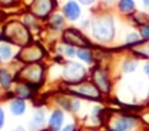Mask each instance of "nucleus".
<instances>
[{"instance_id":"f257e3e1","label":"nucleus","mask_w":149,"mask_h":131,"mask_svg":"<svg viewBox=\"0 0 149 131\" xmlns=\"http://www.w3.org/2000/svg\"><path fill=\"white\" fill-rule=\"evenodd\" d=\"M93 34L100 41H108L113 36V21L111 17L99 19L94 23Z\"/></svg>"},{"instance_id":"f03ea898","label":"nucleus","mask_w":149,"mask_h":131,"mask_svg":"<svg viewBox=\"0 0 149 131\" xmlns=\"http://www.w3.org/2000/svg\"><path fill=\"white\" fill-rule=\"evenodd\" d=\"M7 36L9 37V40H12L13 43L17 44H25L29 40L28 33H26L25 28L23 25H20L19 23H12L7 27L6 31Z\"/></svg>"},{"instance_id":"7ed1b4c3","label":"nucleus","mask_w":149,"mask_h":131,"mask_svg":"<svg viewBox=\"0 0 149 131\" xmlns=\"http://www.w3.org/2000/svg\"><path fill=\"white\" fill-rule=\"evenodd\" d=\"M65 78L68 81H74V82H78L82 78L86 76V70L82 65L79 64H74V62H69L65 68Z\"/></svg>"},{"instance_id":"20e7f679","label":"nucleus","mask_w":149,"mask_h":131,"mask_svg":"<svg viewBox=\"0 0 149 131\" xmlns=\"http://www.w3.org/2000/svg\"><path fill=\"white\" fill-rule=\"evenodd\" d=\"M136 123H137V120L135 118L124 115V117H119L112 123L110 130L111 131H132V130H135Z\"/></svg>"},{"instance_id":"39448f33","label":"nucleus","mask_w":149,"mask_h":131,"mask_svg":"<svg viewBox=\"0 0 149 131\" xmlns=\"http://www.w3.org/2000/svg\"><path fill=\"white\" fill-rule=\"evenodd\" d=\"M63 39H65L66 43L71 44V45H77V46H84L87 45V40L83 39L81 36V33H78L74 29H68V31L63 33Z\"/></svg>"},{"instance_id":"423d86ee","label":"nucleus","mask_w":149,"mask_h":131,"mask_svg":"<svg viewBox=\"0 0 149 131\" xmlns=\"http://www.w3.org/2000/svg\"><path fill=\"white\" fill-rule=\"evenodd\" d=\"M74 91L79 93L81 95H84L87 98H99V91L91 83H82L81 86H77L74 88Z\"/></svg>"},{"instance_id":"0eeeda50","label":"nucleus","mask_w":149,"mask_h":131,"mask_svg":"<svg viewBox=\"0 0 149 131\" xmlns=\"http://www.w3.org/2000/svg\"><path fill=\"white\" fill-rule=\"evenodd\" d=\"M94 81H95L96 86H98L102 91L110 90V82H108L107 76H106V73H104L103 70H100V69L94 70Z\"/></svg>"},{"instance_id":"6e6552de","label":"nucleus","mask_w":149,"mask_h":131,"mask_svg":"<svg viewBox=\"0 0 149 131\" xmlns=\"http://www.w3.org/2000/svg\"><path fill=\"white\" fill-rule=\"evenodd\" d=\"M24 77L28 78L31 82H40L42 78V68L38 65L31 66V68H26L24 70Z\"/></svg>"},{"instance_id":"1a4fd4ad","label":"nucleus","mask_w":149,"mask_h":131,"mask_svg":"<svg viewBox=\"0 0 149 131\" xmlns=\"http://www.w3.org/2000/svg\"><path fill=\"white\" fill-rule=\"evenodd\" d=\"M63 12H65L66 17L70 19V20H77L81 15V9H79V6L74 1H69L65 7H63Z\"/></svg>"},{"instance_id":"9d476101","label":"nucleus","mask_w":149,"mask_h":131,"mask_svg":"<svg viewBox=\"0 0 149 131\" xmlns=\"http://www.w3.org/2000/svg\"><path fill=\"white\" fill-rule=\"evenodd\" d=\"M62 122H63V113L59 110L53 111L50 119H49V126H50L52 131H59L62 126Z\"/></svg>"},{"instance_id":"9b49d317","label":"nucleus","mask_w":149,"mask_h":131,"mask_svg":"<svg viewBox=\"0 0 149 131\" xmlns=\"http://www.w3.org/2000/svg\"><path fill=\"white\" fill-rule=\"evenodd\" d=\"M44 120H45V114H44V111L42 110L36 111V114L33 115L31 123H29L31 131H36V130H38V128H41V126L44 125Z\"/></svg>"},{"instance_id":"f8f14e48","label":"nucleus","mask_w":149,"mask_h":131,"mask_svg":"<svg viewBox=\"0 0 149 131\" xmlns=\"http://www.w3.org/2000/svg\"><path fill=\"white\" fill-rule=\"evenodd\" d=\"M25 102H24L21 98L20 99H13L11 102V105H9V110H11V113L13 115H21L25 111Z\"/></svg>"},{"instance_id":"ddd939ff","label":"nucleus","mask_w":149,"mask_h":131,"mask_svg":"<svg viewBox=\"0 0 149 131\" xmlns=\"http://www.w3.org/2000/svg\"><path fill=\"white\" fill-rule=\"evenodd\" d=\"M12 82V77L9 71L7 69H0V86L4 89H8L11 86Z\"/></svg>"},{"instance_id":"4468645a","label":"nucleus","mask_w":149,"mask_h":131,"mask_svg":"<svg viewBox=\"0 0 149 131\" xmlns=\"http://www.w3.org/2000/svg\"><path fill=\"white\" fill-rule=\"evenodd\" d=\"M16 94L19 95L21 99H23V98H26V97H31V86L26 85V83L19 85L16 89Z\"/></svg>"},{"instance_id":"2eb2a0df","label":"nucleus","mask_w":149,"mask_h":131,"mask_svg":"<svg viewBox=\"0 0 149 131\" xmlns=\"http://www.w3.org/2000/svg\"><path fill=\"white\" fill-rule=\"evenodd\" d=\"M0 56L3 60H9L12 57V48L8 44H0Z\"/></svg>"},{"instance_id":"dca6fc26","label":"nucleus","mask_w":149,"mask_h":131,"mask_svg":"<svg viewBox=\"0 0 149 131\" xmlns=\"http://www.w3.org/2000/svg\"><path fill=\"white\" fill-rule=\"evenodd\" d=\"M119 8L123 12H131L135 8V3L132 0H120V4H119Z\"/></svg>"},{"instance_id":"f3484780","label":"nucleus","mask_w":149,"mask_h":131,"mask_svg":"<svg viewBox=\"0 0 149 131\" xmlns=\"http://www.w3.org/2000/svg\"><path fill=\"white\" fill-rule=\"evenodd\" d=\"M77 54H78V57L81 58V60H83L84 62H91V61H93V54H91V52L88 50V49H81Z\"/></svg>"},{"instance_id":"a211bd4d","label":"nucleus","mask_w":149,"mask_h":131,"mask_svg":"<svg viewBox=\"0 0 149 131\" xmlns=\"http://www.w3.org/2000/svg\"><path fill=\"white\" fill-rule=\"evenodd\" d=\"M62 24H63V19H62L59 15H56V16L53 17V20H52V25L56 29H59L62 27Z\"/></svg>"},{"instance_id":"6ab92c4d","label":"nucleus","mask_w":149,"mask_h":131,"mask_svg":"<svg viewBox=\"0 0 149 131\" xmlns=\"http://www.w3.org/2000/svg\"><path fill=\"white\" fill-rule=\"evenodd\" d=\"M136 68V62H133V61H128V62H125V65H124V70L125 71H133Z\"/></svg>"},{"instance_id":"aec40b11","label":"nucleus","mask_w":149,"mask_h":131,"mask_svg":"<svg viewBox=\"0 0 149 131\" xmlns=\"http://www.w3.org/2000/svg\"><path fill=\"white\" fill-rule=\"evenodd\" d=\"M135 43H139V36L136 33H131L127 37V44H135Z\"/></svg>"},{"instance_id":"412c9836","label":"nucleus","mask_w":149,"mask_h":131,"mask_svg":"<svg viewBox=\"0 0 149 131\" xmlns=\"http://www.w3.org/2000/svg\"><path fill=\"white\" fill-rule=\"evenodd\" d=\"M141 36L145 39V40H149V25H144L141 28Z\"/></svg>"},{"instance_id":"4be33fe9","label":"nucleus","mask_w":149,"mask_h":131,"mask_svg":"<svg viewBox=\"0 0 149 131\" xmlns=\"http://www.w3.org/2000/svg\"><path fill=\"white\" fill-rule=\"evenodd\" d=\"M4 119H6V115H4V110L0 107V128L4 126Z\"/></svg>"},{"instance_id":"5701e85b","label":"nucleus","mask_w":149,"mask_h":131,"mask_svg":"<svg viewBox=\"0 0 149 131\" xmlns=\"http://www.w3.org/2000/svg\"><path fill=\"white\" fill-rule=\"evenodd\" d=\"M65 53L68 54V56H74V54H75V50H74L73 46H68V48H65Z\"/></svg>"},{"instance_id":"b1692460","label":"nucleus","mask_w":149,"mask_h":131,"mask_svg":"<svg viewBox=\"0 0 149 131\" xmlns=\"http://www.w3.org/2000/svg\"><path fill=\"white\" fill-rule=\"evenodd\" d=\"M62 131H75V126L69 125V126H66V127H63V130Z\"/></svg>"},{"instance_id":"393cba45","label":"nucleus","mask_w":149,"mask_h":131,"mask_svg":"<svg viewBox=\"0 0 149 131\" xmlns=\"http://www.w3.org/2000/svg\"><path fill=\"white\" fill-rule=\"evenodd\" d=\"M81 3H83V4H90V3H93L94 0H79Z\"/></svg>"},{"instance_id":"a878e982","label":"nucleus","mask_w":149,"mask_h":131,"mask_svg":"<svg viewBox=\"0 0 149 131\" xmlns=\"http://www.w3.org/2000/svg\"><path fill=\"white\" fill-rule=\"evenodd\" d=\"M144 70H145L146 76H148V77H149V64H146V65H145V68H144Z\"/></svg>"},{"instance_id":"bb28decb","label":"nucleus","mask_w":149,"mask_h":131,"mask_svg":"<svg viewBox=\"0 0 149 131\" xmlns=\"http://www.w3.org/2000/svg\"><path fill=\"white\" fill-rule=\"evenodd\" d=\"M144 52H145V54H146V56H149V46H146V49H145V50H144Z\"/></svg>"},{"instance_id":"cd10ccee","label":"nucleus","mask_w":149,"mask_h":131,"mask_svg":"<svg viewBox=\"0 0 149 131\" xmlns=\"http://www.w3.org/2000/svg\"><path fill=\"white\" fill-rule=\"evenodd\" d=\"M144 4H145L146 7H149V0H144Z\"/></svg>"},{"instance_id":"c85d7f7f","label":"nucleus","mask_w":149,"mask_h":131,"mask_svg":"<svg viewBox=\"0 0 149 131\" xmlns=\"http://www.w3.org/2000/svg\"><path fill=\"white\" fill-rule=\"evenodd\" d=\"M17 131H24V128H21V127H19V128H17Z\"/></svg>"},{"instance_id":"c756f323","label":"nucleus","mask_w":149,"mask_h":131,"mask_svg":"<svg viewBox=\"0 0 149 131\" xmlns=\"http://www.w3.org/2000/svg\"><path fill=\"white\" fill-rule=\"evenodd\" d=\"M1 39H3V36H1V33H0V40H1Z\"/></svg>"},{"instance_id":"7c9ffc66","label":"nucleus","mask_w":149,"mask_h":131,"mask_svg":"<svg viewBox=\"0 0 149 131\" xmlns=\"http://www.w3.org/2000/svg\"><path fill=\"white\" fill-rule=\"evenodd\" d=\"M1 60H3V58H1V56H0V61H1Z\"/></svg>"}]
</instances>
